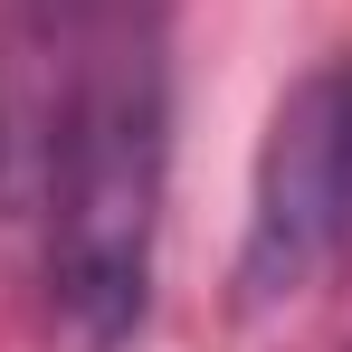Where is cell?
Segmentation results:
<instances>
[{
  "mask_svg": "<svg viewBox=\"0 0 352 352\" xmlns=\"http://www.w3.org/2000/svg\"><path fill=\"white\" fill-rule=\"evenodd\" d=\"M343 257H352V58H324L267 115L257 172H248L238 305L248 314L305 305Z\"/></svg>",
  "mask_w": 352,
  "mask_h": 352,
  "instance_id": "obj_2",
  "label": "cell"
},
{
  "mask_svg": "<svg viewBox=\"0 0 352 352\" xmlns=\"http://www.w3.org/2000/svg\"><path fill=\"white\" fill-rule=\"evenodd\" d=\"M172 190V29L162 0L0 10V200L38 229L48 314L76 352H124L153 305Z\"/></svg>",
  "mask_w": 352,
  "mask_h": 352,
  "instance_id": "obj_1",
  "label": "cell"
}]
</instances>
